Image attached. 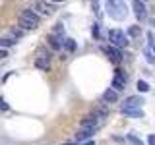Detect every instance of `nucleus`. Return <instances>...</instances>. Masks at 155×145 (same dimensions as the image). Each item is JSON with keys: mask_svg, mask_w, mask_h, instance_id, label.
I'll list each match as a JSON object with an SVG mask.
<instances>
[{"mask_svg": "<svg viewBox=\"0 0 155 145\" xmlns=\"http://www.w3.org/2000/svg\"><path fill=\"white\" fill-rule=\"evenodd\" d=\"M107 14H109V18L116 19V21L124 19L126 18V2L124 0H107Z\"/></svg>", "mask_w": 155, "mask_h": 145, "instance_id": "1", "label": "nucleus"}, {"mask_svg": "<svg viewBox=\"0 0 155 145\" xmlns=\"http://www.w3.org/2000/svg\"><path fill=\"white\" fill-rule=\"evenodd\" d=\"M107 37H109L110 45L122 48V47H128V35L122 31V29H109V33H107Z\"/></svg>", "mask_w": 155, "mask_h": 145, "instance_id": "2", "label": "nucleus"}, {"mask_svg": "<svg viewBox=\"0 0 155 145\" xmlns=\"http://www.w3.org/2000/svg\"><path fill=\"white\" fill-rule=\"evenodd\" d=\"M103 52L109 56L110 62H114V64H120V60H122V52H120V48L114 47V45H105Z\"/></svg>", "mask_w": 155, "mask_h": 145, "instance_id": "3", "label": "nucleus"}, {"mask_svg": "<svg viewBox=\"0 0 155 145\" xmlns=\"http://www.w3.org/2000/svg\"><path fill=\"white\" fill-rule=\"evenodd\" d=\"M35 10H37L39 16H52V14H54V4L47 2V0H37Z\"/></svg>", "mask_w": 155, "mask_h": 145, "instance_id": "4", "label": "nucleus"}, {"mask_svg": "<svg viewBox=\"0 0 155 145\" xmlns=\"http://www.w3.org/2000/svg\"><path fill=\"white\" fill-rule=\"evenodd\" d=\"M132 8H134V14H136V18H138L140 21H143V19L147 18V8H145V2H143V0H134V2H132Z\"/></svg>", "mask_w": 155, "mask_h": 145, "instance_id": "5", "label": "nucleus"}, {"mask_svg": "<svg viewBox=\"0 0 155 145\" xmlns=\"http://www.w3.org/2000/svg\"><path fill=\"white\" fill-rule=\"evenodd\" d=\"M124 85H126V74H124L122 70H116V74L113 77V89L118 93V91L124 89Z\"/></svg>", "mask_w": 155, "mask_h": 145, "instance_id": "6", "label": "nucleus"}, {"mask_svg": "<svg viewBox=\"0 0 155 145\" xmlns=\"http://www.w3.org/2000/svg\"><path fill=\"white\" fill-rule=\"evenodd\" d=\"M145 101L142 97H128V99L122 103V108H142V105Z\"/></svg>", "mask_w": 155, "mask_h": 145, "instance_id": "7", "label": "nucleus"}, {"mask_svg": "<svg viewBox=\"0 0 155 145\" xmlns=\"http://www.w3.org/2000/svg\"><path fill=\"white\" fill-rule=\"evenodd\" d=\"M47 41H48V47H51L52 50H60V48H62V35L51 33V35L47 37Z\"/></svg>", "mask_w": 155, "mask_h": 145, "instance_id": "8", "label": "nucleus"}, {"mask_svg": "<svg viewBox=\"0 0 155 145\" xmlns=\"http://www.w3.org/2000/svg\"><path fill=\"white\" fill-rule=\"evenodd\" d=\"M19 18H25V19H31V21H35L39 25V21H41V18H39V14L35 12V10L27 8V10H21V14H19Z\"/></svg>", "mask_w": 155, "mask_h": 145, "instance_id": "9", "label": "nucleus"}, {"mask_svg": "<svg viewBox=\"0 0 155 145\" xmlns=\"http://www.w3.org/2000/svg\"><path fill=\"white\" fill-rule=\"evenodd\" d=\"M91 135H93V128H81L80 132L76 134V141L81 143V141H85V139H89Z\"/></svg>", "mask_w": 155, "mask_h": 145, "instance_id": "10", "label": "nucleus"}, {"mask_svg": "<svg viewBox=\"0 0 155 145\" xmlns=\"http://www.w3.org/2000/svg\"><path fill=\"white\" fill-rule=\"evenodd\" d=\"M99 120L101 118H97V116L93 114V116H85L84 120H81V128H97V124H99Z\"/></svg>", "mask_w": 155, "mask_h": 145, "instance_id": "11", "label": "nucleus"}, {"mask_svg": "<svg viewBox=\"0 0 155 145\" xmlns=\"http://www.w3.org/2000/svg\"><path fill=\"white\" fill-rule=\"evenodd\" d=\"M116 101H118V93H116L114 89H107L105 93H103V103H116Z\"/></svg>", "mask_w": 155, "mask_h": 145, "instance_id": "12", "label": "nucleus"}, {"mask_svg": "<svg viewBox=\"0 0 155 145\" xmlns=\"http://www.w3.org/2000/svg\"><path fill=\"white\" fill-rule=\"evenodd\" d=\"M122 114L128 116V118H143L142 108H122Z\"/></svg>", "mask_w": 155, "mask_h": 145, "instance_id": "13", "label": "nucleus"}, {"mask_svg": "<svg viewBox=\"0 0 155 145\" xmlns=\"http://www.w3.org/2000/svg\"><path fill=\"white\" fill-rule=\"evenodd\" d=\"M19 27L23 31H29V29H37V23L31 21V19H25V18H19Z\"/></svg>", "mask_w": 155, "mask_h": 145, "instance_id": "14", "label": "nucleus"}, {"mask_svg": "<svg viewBox=\"0 0 155 145\" xmlns=\"http://www.w3.org/2000/svg\"><path fill=\"white\" fill-rule=\"evenodd\" d=\"M35 66L39 68V70H43V72H47V70H48V58H43V56H37V58H35Z\"/></svg>", "mask_w": 155, "mask_h": 145, "instance_id": "15", "label": "nucleus"}, {"mask_svg": "<svg viewBox=\"0 0 155 145\" xmlns=\"http://www.w3.org/2000/svg\"><path fill=\"white\" fill-rule=\"evenodd\" d=\"M126 35H128V37H140V35H142V27H140V25H130L128 31H126Z\"/></svg>", "mask_w": 155, "mask_h": 145, "instance_id": "16", "label": "nucleus"}, {"mask_svg": "<svg viewBox=\"0 0 155 145\" xmlns=\"http://www.w3.org/2000/svg\"><path fill=\"white\" fill-rule=\"evenodd\" d=\"M62 47H64L68 52H74L76 50V41L74 39H66V41H62Z\"/></svg>", "mask_w": 155, "mask_h": 145, "instance_id": "17", "label": "nucleus"}, {"mask_svg": "<svg viewBox=\"0 0 155 145\" xmlns=\"http://www.w3.org/2000/svg\"><path fill=\"white\" fill-rule=\"evenodd\" d=\"M12 45H16V41H14V39H10V37H0V47H2V48H10Z\"/></svg>", "mask_w": 155, "mask_h": 145, "instance_id": "18", "label": "nucleus"}, {"mask_svg": "<svg viewBox=\"0 0 155 145\" xmlns=\"http://www.w3.org/2000/svg\"><path fill=\"white\" fill-rule=\"evenodd\" d=\"M107 112H109V110H107V103H105L103 106H99V108H95V110H93V114L97 116V118H105Z\"/></svg>", "mask_w": 155, "mask_h": 145, "instance_id": "19", "label": "nucleus"}, {"mask_svg": "<svg viewBox=\"0 0 155 145\" xmlns=\"http://www.w3.org/2000/svg\"><path fill=\"white\" fill-rule=\"evenodd\" d=\"M138 91H142V93H147V91H149V85L145 83V81L140 79V81H138Z\"/></svg>", "mask_w": 155, "mask_h": 145, "instance_id": "20", "label": "nucleus"}, {"mask_svg": "<svg viewBox=\"0 0 155 145\" xmlns=\"http://www.w3.org/2000/svg\"><path fill=\"white\" fill-rule=\"evenodd\" d=\"M52 33H56V35H62V33H64V25H62V23H56V25L52 27Z\"/></svg>", "mask_w": 155, "mask_h": 145, "instance_id": "21", "label": "nucleus"}, {"mask_svg": "<svg viewBox=\"0 0 155 145\" xmlns=\"http://www.w3.org/2000/svg\"><path fill=\"white\" fill-rule=\"evenodd\" d=\"M12 35L16 37V39L21 37V35H23V29H21V27H12Z\"/></svg>", "mask_w": 155, "mask_h": 145, "instance_id": "22", "label": "nucleus"}, {"mask_svg": "<svg viewBox=\"0 0 155 145\" xmlns=\"http://www.w3.org/2000/svg\"><path fill=\"white\" fill-rule=\"evenodd\" d=\"M91 8H93V12L99 16L101 14V10H99V0H91Z\"/></svg>", "mask_w": 155, "mask_h": 145, "instance_id": "23", "label": "nucleus"}, {"mask_svg": "<svg viewBox=\"0 0 155 145\" xmlns=\"http://www.w3.org/2000/svg\"><path fill=\"white\" fill-rule=\"evenodd\" d=\"M91 33H93L95 39H99V25H93V27H91Z\"/></svg>", "mask_w": 155, "mask_h": 145, "instance_id": "24", "label": "nucleus"}, {"mask_svg": "<svg viewBox=\"0 0 155 145\" xmlns=\"http://www.w3.org/2000/svg\"><path fill=\"white\" fill-rule=\"evenodd\" d=\"M147 145H155V135H153V134L147 137Z\"/></svg>", "mask_w": 155, "mask_h": 145, "instance_id": "25", "label": "nucleus"}, {"mask_svg": "<svg viewBox=\"0 0 155 145\" xmlns=\"http://www.w3.org/2000/svg\"><path fill=\"white\" fill-rule=\"evenodd\" d=\"M0 108H2V110H8V105H6V101H4V99H0Z\"/></svg>", "mask_w": 155, "mask_h": 145, "instance_id": "26", "label": "nucleus"}, {"mask_svg": "<svg viewBox=\"0 0 155 145\" xmlns=\"http://www.w3.org/2000/svg\"><path fill=\"white\" fill-rule=\"evenodd\" d=\"M6 56H8V52L4 50V48H0V60H4V58H6Z\"/></svg>", "mask_w": 155, "mask_h": 145, "instance_id": "27", "label": "nucleus"}, {"mask_svg": "<svg viewBox=\"0 0 155 145\" xmlns=\"http://www.w3.org/2000/svg\"><path fill=\"white\" fill-rule=\"evenodd\" d=\"M130 141H132L134 145H142V141H138V139H136V137H134V135H130Z\"/></svg>", "mask_w": 155, "mask_h": 145, "instance_id": "28", "label": "nucleus"}, {"mask_svg": "<svg viewBox=\"0 0 155 145\" xmlns=\"http://www.w3.org/2000/svg\"><path fill=\"white\" fill-rule=\"evenodd\" d=\"M48 2H52V4H56V2H64V0H48Z\"/></svg>", "mask_w": 155, "mask_h": 145, "instance_id": "29", "label": "nucleus"}, {"mask_svg": "<svg viewBox=\"0 0 155 145\" xmlns=\"http://www.w3.org/2000/svg\"><path fill=\"white\" fill-rule=\"evenodd\" d=\"M151 48H153V54H155V43H153V45H151Z\"/></svg>", "mask_w": 155, "mask_h": 145, "instance_id": "30", "label": "nucleus"}, {"mask_svg": "<svg viewBox=\"0 0 155 145\" xmlns=\"http://www.w3.org/2000/svg\"><path fill=\"white\" fill-rule=\"evenodd\" d=\"M85 145H95V143H93V141H89V143H85Z\"/></svg>", "mask_w": 155, "mask_h": 145, "instance_id": "31", "label": "nucleus"}, {"mask_svg": "<svg viewBox=\"0 0 155 145\" xmlns=\"http://www.w3.org/2000/svg\"><path fill=\"white\" fill-rule=\"evenodd\" d=\"M66 145H70V143H66Z\"/></svg>", "mask_w": 155, "mask_h": 145, "instance_id": "32", "label": "nucleus"}, {"mask_svg": "<svg viewBox=\"0 0 155 145\" xmlns=\"http://www.w3.org/2000/svg\"><path fill=\"white\" fill-rule=\"evenodd\" d=\"M143 2H145V0H143Z\"/></svg>", "mask_w": 155, "mask_h": 145, "instance_id": "33", "label": "nucleus"}]
</instances>
